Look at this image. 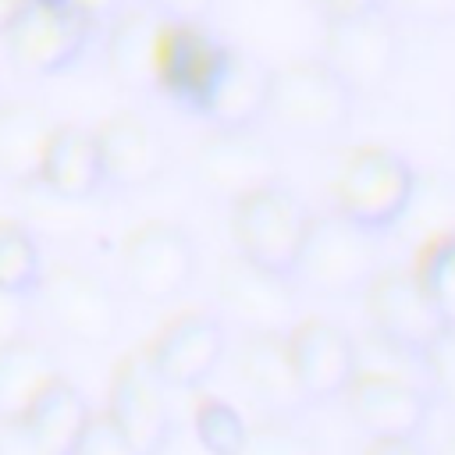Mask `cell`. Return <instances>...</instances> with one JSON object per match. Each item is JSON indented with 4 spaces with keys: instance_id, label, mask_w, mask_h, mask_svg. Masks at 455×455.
<instances>
[{
    "instance_id": "1",
    "label": "cell",
    "mask_w": 455,
    "mask_h": 455,
    "mask_svg": "<svg viewBox=\"0 0 455 455\" xmlns=\"http://www.w3.org/2000/svg\"><path fill=\"white\" fill-rule=\"evenodd\" d=\"M355 100L359 96L323 57H302L270 68L263 121L302 146H331L348 135Z\"/></svg>"
},
{
    "instance_id": "2",
    "label": "cell",
    "mask_w": 455,
    "mask_h": 455,
    "mask_svg": "<svg viewBox=\"0 0 455 455\" xmlns=\"http://www.w3.org/2000/svg\"><path fill=\"white\" fill-rule=\"evenodd\" d=\"M384 235L359 228L338 210L309 213L299 256L291 263V281L320 299H352L370 288V281L384 270L380 245Z\"/></svg>"
},
{
    "instance_id": "3",
    "label": "cell",
    "mask_w": 455,
    "mask_h": 455,
    "mask_svg": "<svg viewBox=\"0 0 455 455\" xmlns=\"http://www.w3.org/2000/svg\"><path fill=\"white\" fill-rule=\"evenodd\" d=\"M32 306L46 316L50 331L82 348H103L121 334L124 306L117 288L92 267L57 263L43 270Z\"/></svg>"
},
{
    "instance_id": "4",
    "label": "cell",
    "mask_w": 455,
    "mask_h": 455,
    "mask_svg": "<svg viewBox=\"0 0 455 455\" xmlns=\"http://www.w3.org/2000/svg\"><path fill=\"white\" fill-rule=\"evenodd\" d=\"M323 60L355 96L384 92L402 68L398 18L384 4H370L348 14H327Z\"/></svg>"
},
{
    "instance_id": "5",
    "label": "cell",
    "mask_w": 455,
    "mask_h": 455,
    "mask_svg": "<svg viewBox=\"0 0 455 455\" xmlns=\"http://www.w3.org/2000/svg\"><path fill=\"white\" fill-rule=\"evenodd\" d=\"M96 36L100 28L82 11L50 0H25L0 32L11 64L36 78H50L75 68L96 43Z\"/></svg>"
},
{
    "instance_id": "6",
    "label": "cell",
    "mask_w": 455,
    "mask_h": 455,
    "mask_svg": "<svg viewBox=\"0 0 455 455\" xmlns=\"http://www.w3.org/2000/svg\"><path fill=\"white\" fill-rule=\"evenodd\" d=\"M412 178L416 171L402 153L387 146H359L345 156L341 171L334 174L331 210H338L366 231L387 235L405 210Z\"/></svg>"
},
{
    "instance_id": "7",
    "label": "cell",
    "mask_w": 455,
    "mask_h": 455,
    "mask_svg": "<svg viewBox=\"0 0 455 455\" xmlns=\"http://www.w3.org/2000/svg\"><path fill=\"white\" fill-rule=\"evenodd\" d=\"M270 181H281V153L256 124L213 128L192 153V185L213 203L231 206Z\"/></svg>"
},
{
    "instance_id": "8",
    "label": "cell",
    "mask_w": 455,
    "mask_h": 455,
    "mask_svg": "<svg viewBox=\"0 0 455 455\" xmlns=\"http://www.w3.org/2000/svg\"><path fill=\"white\" fill-rule=\"evenodd\" d=\"M217 306L242 334H288L299 316V284L284 270L231 252L217 267Z\"/></svg>"
},
{
    "instance_id": "9",
    "label": "cell",
    "mask_w": 455,
    "mask_h": 455,
    "mask_svg": "<svg viewBox=\"0 0 455 455\" xmlns=\"http://www.w3.org/2000/svg\"><path fill=\"white\" fill-rule=\"evenodd\" d=\"M231 50L235 46L206 21H164L156 46V92L178 110L203 117Z\"/></svg>"
},
{
    "instance_id": "10",
    "label": "cell",
    "mask_w": 455,
    "mask_h": 455,
    "mask_svg": "<svg viewBox=\"0 0 455 455\" xmlns=\"http://www.w3.org/2000/svg\"><path fill=\"white\" fill-rule=\"evenodd\" d=\"M309 224V206L284 181H270L238 203H231V238L235 252L263 263L270 270L291 274L302 235Z\"/></svg>"
},
{
    "instance_id": "11",
    "label": "cell",
    "mask_w": 455,
    "mask_h": 455,
    "mask_svg": "<svg viewBox=\"0 0 455 455\" xmlns=\"http://www.w3.org/2000/svg\"><path fill=\"white\" fill-rule=\"evenodd\" d=\"M196 267V242L174 220H146L121 242V284L139 302H174L188 291Z\"/></svg>"
},
{
    "instance_id": "12",
    "label": "cell",
    "mask_w": 455,
    "mask_h": 455,
    "mask_svg": "<svg viewBox=\"0 0 455 455\" xmlns=\"http://www.w3.org/2000/svg\"><path fill=\"white\" fill-rule=\"evenodd\" d=\"M167 391L171 387L156 377L146 348L124 355L114 370L107 416L142 455H160L174 434V412Z\"/></svg>"
},
{
    "instance_id": "13",
    "label": "cell",
    "mask_w": 455,
    "mask_h": 455,
    "mask_svg": "<svg viewBox=\"0 0 455 455\" xmlns=\"http://www.w3.org/2000/svg\"><path fill=\"white\" fill-rule=\"evenodd\" d=\"M363 295L370 334L412 355H423L434 338L448 327L412 270H380Z\"/></svg>"
},
{
    "instance_id": "14",
    "label": "cell",
    "mask_w": 455,
    "mask_h": 455,
    "mask_svg": "<svg viewBox=\"0 0 455 455\" xmlns=\"http://www.w3.org/2000/svg\"><path fill=\"white\" fill-rule=\"evenodd\" d=\"M100 167H103V192H139L164 178L171 164V146L164 132L146 121L142 114L121 110L110 114L100 128H92Z\"/></svg>"
},
{
    "instance_id": "15",
    "label": "cell",
    "mask_w": 455,
    "mask_h": 455,
    "mask_svg": "<svg viewBox=\"0 0 455 455\" xmlns=\"http://www.w3.org/2000/svg\"><path fill=\"white\" fill-rule=\"evenodd\" d=\"M341 398L348 402L352 423L370 441L419 437L430 419V405H434L423 384L387 377V373H355Z\"/></svg>"
},
{
    "instance_id": "16",
    "label": "cell",
    "mask_w": 455,
    "mask_h": 455,
    "mask_svg": "<svg viewBox=\"0 0 455 455\" xmlns=\"http://www.w3.org/2000/svg\"><path fill=\"white\" fill-rule=\"evenodd\" d=\"M284 341H288V355H291L299 387L309 405L341 398L348 391L352 377L359 373L355 338L334 320L306 316L284 334Z\"/></svg>"
},
{
    "instance_id": "17",
    "label": "cell",
    "mask_w": 455,
    "mask_h": 455,
    "mask_svg": "<svg viewBox=\"0 0 455 455\" xmlns=\"http://www.w3.org/2000/svg\"><path fill=\"white\" fill-rule=\"evenodd\" d=\"M228 352L224 320L213 313H181L146 348L156 377L171 391H192L213 377Z\"/></svg>"
},
{
    "instance_id": "18",
    "label": "cell",
    "mask_w": 455,
    "mask_h": 455,
    "mask_svg": "<svg viewBox=\"0 0 455 455\" xmlns=\"http://www.w3.org/2000/svg\"><path fill=\"white\" fill-rule=\"evenodd\" d=\"M164 18L139 0H124L110 21L100 28L107 75L121 92L153 96L156 92V46Z\"/></svg>"
},
{
    "instance_id": "19",
    "label": "cell",
    "mask_w": 455,
    "mask_h": 455,
    "mask_svg": "<svg viewBox=\"0 0 455 455\" xmlns=\"http://www.w3.org/2000/svg\"><path fill=\"white\" fill-rule=\"evenodd\" d=\"M235 373L252 409L267 419H299L302 409H309L284 334H245L235 355Z\"/></svg>"
},
{
    "instance_id": "20",
    "label": "cell",
    "mask_w": 455,
    "mask_h": 455,
    "mask_svg": "<svg viewBox=\"0 0 455 455\" xmlns=\"http://www.w3.org/2000/svg\"><path fill=\"white\" fill-rule=\"evenodd\" d=\"M57 124L50 107L36 100H0V181L32 188Z\"/></svg>"
},
{
    "instance_id": "21",
    "label": "cell",
    "mask_w": 455,
    "mask_h": 455,
    "mask_svg": "<svg viewBox=\"0 0 455 455\" xmlns=\"http://www.w3.org/2000/svg\"><path fill=\"white\" fill-rule=\"evenodd\" d=\"M36 185L43 192H50L53 199L92 203L103 192V167H100L96 135L82 124H57Z\"/></svg>"
},
{
    "instance_id": "22",
    "label": "cell",
    "mask_w": 455,
    "mask_h": 455,
    "mask_svg": "<svg viewBox=\"0 0 455 455\" xmlns=\"http://www.w3.org/2000/svg\"><path fill=\"white\" fill-rule=\"evenodd\" d=\"M267 85H270V68L245 50H231L206 107L203 117L213 128H252L263 121L267 110Z\"/></svg>"
},
{
    "instance_id": "23",
    "label": "cell",
    "mask_w": 455,
    "mask_h": 455,
    "mask_svg": "<svg viewBox=\"0 0 455 455\" xmlns=\"http://www.w3.org/2000/svg\"><path fill=\"white\" fill-rule=\"evenodd\" d=\"M60 377L50 345L25 334L0 348V419H21L32 402Z\"/></svg>"
},
{
    "instance_id": "24",
    "label": "cell",
    "mask_w": 455,
    "mask_h": 455,
    "mask_svg": "<svg viewBox=\"0 0 455 455\" xmlns=\"http://www.w3.org/2000/svg\"><path fill=\"white\" fill-rule=\"evenodd\" d=\"M402 242H409L412 249H419L430 238L451 235L455 231V174L448 171H427L412 178L409 199L402 217L391 228Z\"/></svg>"
},
{
    "instance_id": "25",
    "label": "cell",
    "mask_w": 455,
    "mask_h": 455,
    "mask_svg": "<svg viewBox=\"0 0 455 455\" xmlns=\"http://www.w3.org/2000/svg\"><path fill=\"white\" fill-rule=\"evenodd\" d=\"M92 409L85 402V395L68 384L64 377H57L36 402L32 409L21 416L25 427L32 430V437L50 451V455H71L75 441L82 437L85 423H89Z\"/></svg>"
},
{
    "instance_id": "26",
    "label": "cell",
    "mask_w": 455,
    "mask_h": 455,
    "mask_svg": "<svg viewBox=\"0 0 455 455\" xmlns=\"http://www.w3.org/2000/svg\"><path fill=\"white\" fill-rule=\"evenodd\" d=\"M43 270L46 263H43L36 235L21 220L4 217L0 220V288L32 299L43 281Z\"/></svg>"
},
{
    "instance_id": "27",
    "label": "cell",
    "mask_w": 455,
    "mask_h": 455,
    "mask_svg": "<svg viewBox=\"0 0 455 455\" xmlns=\"http://www.w3.org/2000/svg\"><path fill=\"white\" fill-rule=\"evenodd\" d=\"M412 274L423 284V291L434 299V306L444 316V323L455 327V231L423 242L416 249Z\"/></svg>"
},
{
    "instance_id": "28",
    "label": "cell",
    "mask_w": 455,
    "mask_h": 455,
    "mask_svg": "<svg viewBox=\"0 0 455 455\" xmlns=\"http://www.w3.org/2000/svg\"><path fill=\"white\" fill-rule=\"evenodd\" d=\"M192 427H196L199 444L210 455H238V448L249 434L245 416L224 398H203L192 412Z\"/></svg>"
},
{
    "instance_id": "29",
    "label": "cell",
    "mask_w": 455,
    "mask_h": 455,
    "mask_svg": "<svg viewBox=\"0 0 455 455\" xmlns=\"http://www.w3.org/2000/svg\"><path fill=\"white\" fill-rule=\"evenodd\" d=\"M238 455H316V441L295 419H259L249 427Z\"/></svg>"
},
{
    "instance_id": "30",
    "label": "cell",
    "mask_w": 455,
    "mask_h": 455,
    "mask_svg": "<svg viewBox=\"0 0 455 455\" xmlns=\"http://www.w3.org/2000/svg\"><path fill=\"white\" fill-rule=\"evenodd\" d=\"M423 373L430 398H437L455 416V327H444L423 352Z\"/></svg>"
},
{
    "instance_id": "31",
    "label": "cell",
    "mask_w": 455,
    "mask_h": 455,
    "mask_svg": "<svg viewBox=\"0 0 455 455\" xmlns=\"http://www.w3.org/2000/svg\"><path fill=\"white\" fill-rule=\"evenodd\" d=\"M71 455H142V451L117 430V423L107 412H100V416L92 412L82 437L75 441Z\"/></svg>"
},
{
    "instance_id": "32",
    "label": "cell",
    "mask_w": 455,
    "mask_h": 455,
    "mask_svg": "<svg viewBox=\"0 0 455 455\" xmlns=\"http://www.w3.org/2000/svg\"><path fill=\"white\" fill-rule=\"evenodd\" d=\"M398 21H419V25H451L455 21V0H380Z\"/></svg>"
},
{
    "instance_id": "33",
    "label": "cell",
    "mask_w": 455,
    "mask_h": 455,
    "mask_svg": "<svg viewBox=\"0 0 455 455\" xmlns=\"http://www.w3.org/2000/svg\"><path fill=\"white\" fill-rule=\"evenodd\" d=\"M32 313H36V306L28 295H14V291L0 288V348L28 334Z\"/></svg>"
},
{
    "instance_id": "34",
    "label": "cell",
    "mask_w": 455,
    "mask_h": 455,
    "mask_svg": "<svg viewBox=\"0 0 455 455\" xmlns=\"http://www.w3.org/2000/svg\"><path fill=\"white\" fill-rule=\"evenodd\" d=\"M149 11H156L164 21H206L217 7V0H139Z\"/></svg>"
},
{
    "instance_id": "35",
    "label": "cell",
    "mask_w": 455,
    "mask_h": 455,
    "mask_svg": "<svg viewBox=\"0 0 455 455\" xmlns=\"http://www.w3.org/2000/svg\"><path fill=\"white\" fill-rule=\"evenodd\" d=\"M0 455H50V451L32 437L25 419H0Z\"/></svg>"
},
{
    "instance_id": "36",
    "label": "cell",
    "mask_w": 455,
    "mask_h": 455,
    "mask_svg": "<svg viewBox=\"0 0 455 455\" xmlns=\"http://www.w3.org/2000/svg\"><path fill=\"white\" fill-rule=\"evenodd\" d=\"M68 4H71L75 11H82L96 28H103V25L110 21V14H114L124 0H68Z\"/></svg>"
},
{
    "instance_id": "37",
    "label": "cell",
    "mask_w": 455,
    "mask_h": 455,
    "mask_svg": "<svg viewBox=\"0 0 455 455\" xmlns=\"http://www.w3.org/2000/svg\"><path fill=\"white\" fill-rule=\"evenodd\" d=\"M366 455H427V448L409 437V441H370Z\"/></svg>"
},
{
    "instance_id": "38",
    "label": "cell",
    "mask_w": 455,
    "mask_h": 455,
    "mask_svg": "<svg viewBox=\"0 0 455 455\" xmlns=\"http://www.w3.org/2000/svg\"><path fill=\"white\" fill-rule=\"evenodd\" d=\"M370 4H380V0H320L323 14H348V11H359V7H370Z\"/></svg>"
},
{
    "instance_id": "39",
    "label": "cell",
    "mask_w": 455,
    "mask_h": 455,
    "mask_svg": "<svg viewBox=\"0 0 455 455\" xmlns=\"http://www.w3.org/2000/svg\"><path fill=\"white\" fill-rule=\"evenodd\" d=\"M25 0H0V32L7 28V21L18 14V7H21Z\"/></svg>"
},
{
    "instance_id": "40",
    "label": "cell",
    "mask_w": 455,
    "mask_h": 455,
    "mask_svg": "<svg viewBox=\"0 0 455 455\" xmlns=\"http://www.w3.org/2000/svg\"><path fill=\"white\" fill-rule=\"evenodd\" d=\"M441 455H455V437H448V441H444V448H441Z\"/></svg>"
},
{
    "instance_id": "41",
    "label": "cell",
    "mask_w": 455,
    "mask_h": 455,
    "mask_svg": "<svg viewBox=\"0 0 455 455\" xmlns=\"http://www.w3.org/2000/svg\"><path fill=\"white\" fill-rule=\"evenodd\" d=\"M0 100H4V96H0Z\"/></svg>"
}]
</instances>
